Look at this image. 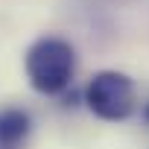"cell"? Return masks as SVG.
I'll use <instances>...</instances> for the list:
<instances>
[{
    "label": "cell",
    "mask_w": 149,
    "mask_h": 149,
    "mask_svg": "<svg viewBox=\"0 0 149 149\" xmlns=\"http://www.w3.org/2000/svg\"><path fill=\"white\" fill-rule=\"evenodd\" d=\"M38 117L26 102H0V149H26Z\"/></svg>",
    "instance_id": "obj_3"
},
{
    "label": "cell",
    "mask_w": 149,
    "mask_h": 149,
    "mask_svg": "<svg viewBox=\"0 0 149 149\" xmlns=\"http://www.w3.org/2000/svg\"><path fill=\"white\" fill-rule=\"evenodd\" d=\"M82 105L91 117L102 123H126L137 114V85L129 73L117 67H102L91 73V79L82 85Z\"/></svg>",
    "instance_id": "obj_2"
},
{
    "label": "cell",
    "mask_w": 149,
    "mask_h": 149,
    "mask_svg": "<svg viewBox=\"0 0 149 149\" xmlns=\"http://www.w3.org/2000/svg\"><path fill=\"white\" fill-rule=\"evenodd\" d=\"M21 67H24V79L35 97L58 100L76 82L79 53L73 47V41H67L64 35L44 32L26 44Z\"/></svg>",
    "instance_id": "obj_1"
}]
</instances>
